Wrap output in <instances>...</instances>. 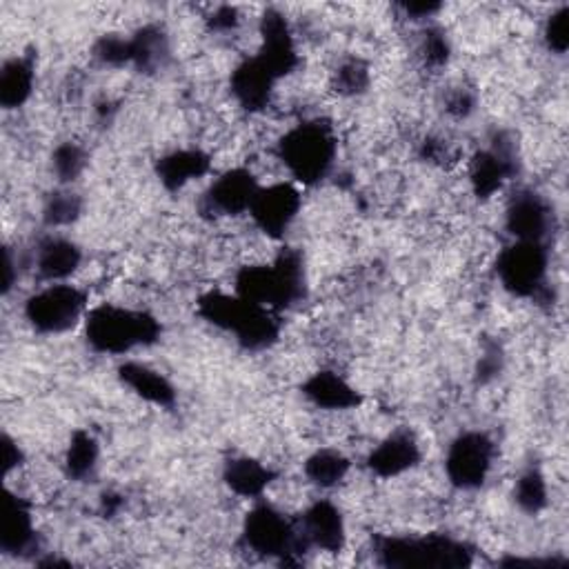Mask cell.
Listing matches in <instances>:
<instances>
[{
    "instance_id": "cell-1",
    "label": "cell",
    "mask_w": 569,
    "mask_h": 569,
    "mask_svg": "<svg viewBox=\"0 0 569 569\" xmlns=\"http://www.w3.org/2000/svg\"><path fill=\"white\" fill-rule=\"evenodd\" d=\"M233 282L238 296L278 313L305 298V262L300 251L282 247L269 264L240 267Z\"/></svg>"
},
{
    "instance_id": "cell-27",
    "label": "cell",
    "mask_w": 569,
    "mask_h": 569,
    "mask_svg": "<svg viewBox=\"0 0 569 569\" xmlns=\"http://www.w3.org/2000/svg\"><path fill=\"white\" fill-rule=\"evenodd\" d=\"M98 458H100L98 440L89 431L76 429L71 433V440H69V447L64 453V473L71 480L84 482L96 476Z\"/></svg>"
},
{
    "instance_id": "cell-35",
    "label": "cell",
    "mask_w": 569,
    "mask_h": 569,
    "mask_svg": "<svg viewBox=\"0 0 569 569\" xmlns=\"http://www.w3.org/2000/svg\"><path fill=\"white\" fill-rule=\"evenodd\" d=\"M473 107H476V98L467 89H456L447 96V111L453 118H467L473 111Z\"/></svg>"
},
{
    "instance_id": "cell-14",
    "label": "cell",
    "mask_w": 569,
    "mask_h": 569,
    "mask_svg": "<svg viewBox=\"0 0 569 569\" xmlns=\"http://www.w3.org/2000/svg\"><path fill=\"white\" fill-rule=\"evenodd\" d=\"M256 58L280 80L298 67V49L287 18L278 9H267L260 18V49Z\"/></svg>"
},
{
    "instance_id": "cell-16",
    "label": "cell",
    "mask_w": 569,
    "mask_h": 569,
    "mask_svg": "<svg viewBox=\"0 0 569 569\" xmlns=\"http://www.w3.org/2000/svg\"><path fill=\"white\" fill-rule=\"evenodd\" d=\"M422 453L409 429H396L382 438L367 456V469L378 478H396L418 467Z\"/></svg>"
},
{
    "instance_id": "cell-22",
    "label": "cell",
    "mask_w": 569,
    "mask_h": 569,
    "mask_svg": "<svg viewBox=\"0 0 569 569\" xmlns=\"http://www.w3.org/2000/svg\"><path fill=\"white\" fill-rule=\"evenodd\" d=\"M118 378L120 382L131 389L138 398L156 405V407H173L176 402V389L173 385L156 369H151L149 365L136 362V360H127L118 367Z\"/></svg>"
},
{
    "instance_id": "cell-39",
    "label": "cell",
    "mask_w": 569,
    "mask_h": 569,
    "mask_svg": "<svg viewBox=\"0 0 569 569\" xmlns=\"http://www.w3.org/2000/svg\"><path fill=\"white\" fill-rule=\"evenodd\" d=\"M500 371V356L496 351H489L480 358V365H478V376L480 380H489L493 378L496 373Z\"/></svg>"
},
{
    "instance_id": "cell-8",
    "label": "cell",
    "mask_w": 569,
    "mask_h": 569,
    "mask_svg": "<svg viewBox=\"0 0 569 569\" xmlns=\"http://www.w3.org/2000/svg\"><path fill=\"white\" fill-rule=\"evenodd\" d=\"M87 316V293L69 282H49L24 302V318L38 333H64Z\"/></svg>"
},
{
    "instance_id": "cell-21",
    "label": "cell",
    "mask_w": 569,
    "mask_h": 569,
    "mask_svg": "<svg viewBox=\"0 0 569 569\" xmlns=\"http://www.w3.org/2000/svg\"><path fill=\"white\" fill-rule=\"evenodd\" d=\"M302 396L318 409H327V411H347V409H356L362 402V396L358 393V389L331 369H320L311 373L302 382Z\"/></svg>"
},
{
    "instance_id": "cell-20",
    "label": "cell",
    "mask_w": 569,
    "mask_h": 569,
    "mask_svg": "<svg viewBox=\"0 0 569 569\" xmlns=\"http://www.w3.org/2000/svg\"><path fill=\"white\" fill-rule=\"evenodd\" d=\"M211 171V156L198 147L173 149L158 158L156 176L167 191H180L191 180H198Z\"/></svg>"
},
{
    "instance_id": "cell-33",
    "label": "cell",
    "mask_w": 569,
    "mask_h": 569,
    "mask_svg": "<svg viewBox=\"0 0 569 569\" xmlns=\"http://www.w3.org/2000/svg\"><path fill=\"white\" fill-rule=\"evenodd\" d=\"M93 58L109 67L131 64V42L118 33H104L93 44Z\"/></svg>"
},
{
    "instance_id": "cell-9",
    "label": "cell",
    "mask_w": 569,
    "mask_h": 569,
    "mask_svg": "<svg viewBox=\"0 0 569 569\" xmlns=\"http://www.w3.org/2000/svg\"><path fill=\"white\" fill-rule=\"evenodd\" d=\"M496 456L493 440L480 431L469 429L458 433L445 456V473L460 491H473L485 485Z\"/></svg>"
},
{
    "instance_id": "cell-11",
    "label": "cell",
    "mask_w": 569,
    "mask_h": 569,
    "mask_svg": "<svg viewBox=\"0 0 569 569\" xmlns=\"http://www.w3.org/2000/svg\"><path fill=\"white\" fill-rule=\"evenodd\" d=\"M258 178L247 167H233L211 180L200 198V211L207 216H242L258 193Z\"/></svg>"
},
{
    "instance_id": "cell-28",
    "label": "cell",
    "mask_w": 569,
    "mask_h": 569,
    "mask_svg": "<svg viewBox=\"0 0 569 569\" xmlns=\"http://www.w3.org/2000/svg\"><path fill=\"white\" fill-rule=\"evenodd\" d=\"M513 498H516L518 507L527 513L542 511L549 502V489H547V480H545L542 471L536 467H529L527 471H522L516 480Z\"/></svg>"
},
{
    "instance_id": "cell-6",
    "label": "cell",
    "mask_w": 569,
    "mask_h": 569,
    "mask_svg": "<svg viewBox=\"0 0 569 569\" xmlns=\"http://www.w3.org/2000/svg\"><path fill=\"white\" fill-rule=\"evenodd\" d=\"M240 540L251 553L264 558H282V562L289 556L307 549L305 540L300 538L298 525H293L273 505L260 500L247 511L240 529Z\"/></svg>"
},
{
    "instance_id": "cell-18",
    "label": "cell",
    "mask_w": 569,
    "mask_h": 569,
    "mask_svg": "<svg viewBox=\"0 0 569 569\" xmlns=\"http://www.w3.org/2000/svg\"><path fill=\"white\" fill-rule=\"evenodd\" d=\"M82 262L80 247L64 236H44L33 251V267L44 282H64Z\"/></svg>"
},
{
    "instance_id": "cell-34",
    "label": "cell",
    "mask_w": 569,
    "mask_h": 569,
    "mask_svg": "<svg viewBox=\"0 0 569 569\" xmlns=\"http://www.w3.org/2000/svg\"><path fill=\"white\" fill-rule=\"evenodd\" d=\"M420 53H422L425 64H429V67L447 64V60L451 56V44H449L447 33L436 24H427L422 29V38H420Z\"/></svg>"
},
{
    "instance_id": "cell-3",
    "label": "cell",
    "mask_w": 569,
    "mask_h": 569,
    "mask_svg": "<svg viewBox=\"0 0 569 569\" xmlns=\"http://www.w3.org/2000/svg\"><path fill=\"white\" fill-rule=\"evenodd\" d=\"M158 318L144 309L104 302L87 311L84 340L96 353L122 356L160 340Z\"/></svg>"
},
{
    "instance_id": "cell-5",
    "label": "cell",
    "mask_w": 569,
    "mask_h": 569,
    "mask_svg": "<svg viewBox=\"0 0 569 569\" xmlns=\"http://www.w3.org/2000/svg\"><path fill=\"white\" fill-rule=\"evenodd\" d=\"M376 556L385 567L460 569L471 565V549L445 533L385 536L376 542Z\"/></svg>"
},
{
    "instance_id": "cell-32",
    "label": "cell",
    "mask_w": 569,
    "mask_h": 569,
    "mask_svg": "<svg viewBox=\"0 0 569 569\" xmlns=\"http://www.w3.org/2000/svg\"><path fill=\"white\" fill-rule=\"evenodd\" d=\"M542 42L551 53L562 56L569 47V4H560L549 13L542 27Z\"/></svg>"
},
{
    "instance_id": "cell-36",
    "label": "cell",
    "mask_w": 569,
    "mask_h": 569,
    "mask_svg": "<svg viewBox=\"0 0 569 569\" xmlns=\"http://www.w3.org/2000/svg\"><path fill=\"white\" fill-rule=\"evenodd\" d=\"M207 22H209V27L213 29V31H233L236 27H238V22H240V16H238V9L236 7H229V4H222V7H218L209 18H207Z\"/></svg>"
},
{
    "instance_id": "cell-10",
    "label": "cell",
    "mask_w": 569,
    "mask_h": 569,
    "mask_svg": "<svg viewBox=\"0 0 569 569\" xmlns=\"http://www.w3.org/2000/svg\"><path fill=\"white\" fill-rule=\"evenodd\" d=\"M518 173L516 142L507 131H496L485 149H478L469 162V184L480 200L491 198Z\"/></svg>"
},
{
    "instance_id": "cell-29",
    "label": "cell",
    "mask_w": 569,
    "mask_h": 569,
    "mask_svg": "<svg viewBox=\"0 0 569 569\" xmlns=\"http://www.w3.org/2000/svg\"><path fill=\"white\" fill-rule=\"evenodd\" d=\"M80 211H82L80 196L69 189H58L47 198L42 207V220L47 227H64L76 222Z\"/></svg>"
},
{
    "instance_id": "cell-19",
    "label": "cell",
    "mask_w": 569,
    "mask_h": 569,
    "mask_svg": "<svg viewBox=\"0 0 569 569\" xmlns=\"http://www.w3.org/2000/svg\"><path fill=\"white\" fill-rule=\"evenodd\" d=\"M38 547L31 505L13 493L7 491L4 509H2V527H0V549L4 553H29Z\"/></svg>"
},
{
    "instance_id": "cell-2",
    "label": "cell",
    "mask_w": 569,
    "mask_h": 569,
    "mask_svg": "<svg viewBox=\"0 0 569 569\" xmlns=\"http://www.w3.org/2000/svg\"><path fill=\"white\" fill-rule=\"evenodd\" d=\"M198 313L213 327L231 333L249 351L271 347L280 336L278 313L224 291H207L198 300Z\"/></svg>"
},
{
    "instance_id": "cell-30",
    "label": "cell",
    "mask_w": 569,
    "mask_h": 569,
    "mask_svg": "<svg viewBox=\"0 0 569 569\" xmlns=\"http://www.w3.org/2000/svg\"><path fill=\"white\" fill-rule=\"evenodd\" d=\"M87 167V153L78 142H60L51 153V169L60 182H73Z\"/></svg>"
},
{
    "instance_id": "cell-26",
    "label": "cell",
    "mask_w": 569,
    "mask_h": 569,
    "mask_svg": "<svg viewBox=\"0 0 569 569\" xmlns=\"http://www.w3.org/2000/svg\"><path fill=\"white\" fill-rule=\"evenodd\" d=\"M349 458L338 451V449H316L311 456H307L305 465H302V471H305V478L320 487V489H331V487H338L347 473H349Z\"/></svg>"
},
{
    "instance_id": "cell-23",
    "label": "cell",
    "mask_w": 569,
    "mask_h": 569,
    "mask_svg": "<svg viewBox=\"0 0 569 569\" xmlns=\"http://www.w3.org/2000/svg\"><path fill=\"white\" fill-rule=\"evenodd\" d=\"M222 480L236 496L260 500L267 487L276 480V471L256 458L236 456L224 462Z\"/></svg>"
},
{
    "instance_id": "cell-12",
    "label": "cell",
    "mask_w": 569,
    "mask_h": 569,
    "mask_svg": "<svg viewBox=\"0 0 569 569\" xmlns=\"http://www.w3.org/2000/svg\"><path fill=\"white\" fill-rule=\"evenodd\" d=\"M300 207V191L291 182H273L258 189L249 216L267 238L280 240L298 218Z\"/></svg>"
},
{
    "instance_id": "cell-4",
    "label": "cell",
    "mask_w": 569,
    "mask_h": 569,
    "mask_svg": "<svg viewBox=\"0 0 569 569\" xmlns=\"http://www.w3.org/2000/svg\"><path fill=\"white\" fill-rule=\"evenodd\" d=\"M338 140L325 120H305L287 129L278 144L276 156L289 171V176L300 184H318L325 180L336 162Z\"/></svg>"
},
{
    "instance_id": "cell-31",
    "label": "cell",
    "mask_w": 569,
    "mask_h": 569,
    "mask_svg": "<svg viewBox=\"0 0 569 569\" xmlns=\"http://www.w3.org/2000/svg\"><path fill=\"white\" fill-rule=\"evenodd\" d=\"M333 87L342 96H358L369 87V67L360 58H347L333 71Z\"/></svg>"
},
{
    "instance_id": "cell-13",
    "label": "cell",
    "mask_w": 569,
    "mask_h": 569,
    "mask_svg": "<svg viewBox=\"0 0 569 569\" xmlns=\"http://www.w3.org/2000/svg\"><path fill=\"white\" fill-rule=\"evenodd\" d=\"M505 229L513 240L547 244L553 229L551 202L533 189H518L507 200Z\"/></svg>"
},
{
    "instance_id": "cell-24",
    "label": "cell",
    "mask_w": 569,
    "mask_h": 569,
    "mask_svg": "<svg viewBox=\"0 0 569 569\" xmlns=\"http://www.w3.org/2000/svg\"><path fill=\"white\" fill-rule=\"evenodd\" d=\"M33 82H36V71H33L31 58L27 56L9 58L0 71V104L4 109L22 107L33 91Z\"/></svg>"
},
{
    "instance_id": "cell-17",
    "label": "cell",
    "mask_w": 569,
    "mask_h": 569,
    "mask_svg": "<svg viewBox=\"0 0 569 569\" xmlns=\"http://www.w3.org/2000/svg\"><path fill=\"white\" fill-rule=\"evenodd\" d=\"M278 78L256 58L242 60L229 76V89L236 102L247 111H262L273 98Z\"/></svg>"
},
{
    "instance_id": "cell-38",
    "label": "cell",
    "mask_w": 569,
    "mask_h": 569,
    "mask_svg": "<svg viewBox=\"0 0 569 569\" xmlns=\"http://www.w3.org/2000/svg\"><path fill=\"white\" fill-rule=\"evenodd\" d=\"M2 453H4V471L11 473L13 467L20 465L22 451H20V447H18L9 436H4V438H2Z\"/></svg>"
},
{
    "instance_id": "cell-37",
    "label": "cell",
    "mask_w": 569,
    "mask_h": 569,
    "mask_svg": "<svg viewBox=\"0 0 569 569\" xmlns=\"http://www.w3.org/2000/svg\"><path fill=\"white\" fill-rule=\"evenodd\" d=\"M398 9L411 20H429L442 9V4L433 0H420V2H400Z\"/></svg>"
},
{
    "instance_id": "cell-25",
    "label": "cell",
    "mask_w": 569,
    "mask_h": 569,
    "mask_svg": "<svg viewBox=\"0 0 569 569\" xmlns=\"http://www.w3.org/2000/svg\"><path fill=\"white\" fill-rule=\"evenodd\" d=\"M131 64L138 71H158L169 58V38L162 27L144 24L131 38Z\"/></svg>"
},
{
    "instance_id": "cell-7",
    "label": "cell",
    "mask_w": 569,
    "mask_h": 569,
    "mask_svg": "<svg viewBox=\"0 0 569 569\" xmlns=\"http://www.w3.org/2000/svg\"><path fill=\"white\" fill-rule=\"evenodd\" d=\"M496 273L500 284L518 298H540L547 293L549 249L542 242L513 240L496 260Z\"/></svg>"
},
{
    "instance_id": "cell-15",
    "label": "cell",
    "mask_w": 569,
    "mask_h": 569,
    "mask_svg": "<svg viewBox=\"0 0 569 569\" xmlns=\"http://www.w3.org/2000/svg\"><path fill=\"white\" fill-rule=\"evenodd\" d=\"M300 538L307 549H320L329 553H338L345 547V518L340 509L331 500L311 502L298 522Z\"/></svg>"
}]
</instances>
